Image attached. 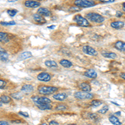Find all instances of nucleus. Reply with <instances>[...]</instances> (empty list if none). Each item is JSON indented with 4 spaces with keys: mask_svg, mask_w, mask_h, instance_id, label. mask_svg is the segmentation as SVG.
Returning a JSON list of instances; mask_svg holds the SVG:
<instances>
[{
    "mask_svg": "<svg viewBox=\"0 0 125 125\" xmlns=\"http://www.w3.org/2000/svg\"><path fill=\"white\" fill-rule=\"evenodd\" d=\"M24 5L27 8H29V9H35V8L39 7L40 3L38 1H32V0H29V1H25Z\"/></svg>",
    "mask_w": 125,
    "mask_h": 125,
    "instance_id": "1a4fd4ad",
    "label": "nucleus"
},
{
    "mask_svg": "<svg viewBox=\"0 0 125 125\" xmlns=\"http://www.w3.org/2000/svg\"><path fill=\"white\" fill-rule=\"evenodd\" d=\"M40 125H48V124H46V123H43L42 124H40Z\"/></svg>",
    "mask_w": 125,
    "mask_h": 125,
    "instance_id": "c03bdc74",
    "label": "nucleus"
},
{
    "mask_svg": "<svg viewBox=\"0 0 125 125\" xmlns=\"http://www.w3.org/2000/svg\"><path fill=\"white\" fill-rule=\"evenodd\" d=\"M108 119H109L111 124H114V125H121V124H121V122L119 121V119H118V118H117L116 116H114V115L110 116Z\"/></svg>",
    "mask_w": 125,
    "mask_h": 125,
    "instance_id": "4be33fe9",
    "label": "nucleus"
},
{
    "mask_svg": "<svg viewBox=\"0 0 125 125\" xmlns=\"http://www.w3.org/2000/svg\"><path fill=\"white\" fill-rule=\"evenodd\" d=\"M7 13H8V14H9V16L13 17V16H15L16 14H17L18 10H16V9H9L7 11Z\"/></svg>",
    "mask_w": 125,
    "mask_h": 125,
    "instance_id": "cd10ccee",
    "label": "nucleus"
},
{
    "mask_svg": "<svg viewBox=\"0 0 125 125\" xmlns=\"http://www.w3.org/2000/svg\"><path fill=\"white\" fill-rule=\"evenodd\" d=\"M89 125H91V124H89Z\"/></svg>",
    "mask_w": 125,
    "mask_h": 125,
    "instance_id": "de8ad7c7",
    "label": "nucleus"
},
{
    "mask_svg": "<svg viewBox=\"0 0 125 125\" xmlns=\"http://www.w3.org/2000/svg\"><path fill=\"white\" fill-rule=\"evenodd\" d=\"M1 49H2V48H0V50H1Z\"/></svg>",
    "mask_w": 125,
    "mask_h": 125,
    "instance_id": "49530a36",
    "label": "nucleus"
},
{
    "mask_svg": "<svg viewBox=\"0 0 125 125\" xmlns=\"http://www.w3.org/2000/svg\"><path fill=\"white\" fill-rule=\"evenodd\" d=\"M9 41V38L7 33L4 32H0V42L3 43H8Z\"/></svg>",
    "mask_w": 125,
    "mask_h": 125,
    "instance_id": "aec40b11",
    "label": "nucleus"
},
{
    "mask_svg": "<svg viewBox=\"0 0 125 125\" xmlns=\"http://www.w3.org/2000/svg\"><path fill=\"white\" fill-rule=\"evenodd\" d=\"M114 114H115L114 116H120L121 115V112H120V111H118V112H116Z\"/></svg>",
    "mask_w": 125,
    "mask_h": 125,
    "instance_id": "a19ab883",
    "label": "nucleus"
},
{
    "mask_svg": "<svg viewBox=\"0 0 125 125\" xmlns=\"http://www.w3.org/2000/svg\"><path fill=\"white\" fill-rule=\"evenodd\" d=\"M59 63L60 65H62L64 68H71L73 66V62L68 59H61L59 61Z\"/></svg>",
    "mask_w": 125,
    "mask_h": 125,
    "instance_id": "6ab92c4d",
    "label": "nucleus"
},
{
    "mask_svg": "<svg viewBox=\"0 0 125 125\" xmlns=\"http://www.w3.org/2000/svg\"><path fill=\"white\" fill-rule=\"evenodd\" d=\"M48 29H54V28H55V25H52V26H48Z\"/></svg>",
    "mask_w": 125,
    "mask_h": 125,
    "instance_id": "79ce46f5",
    "label": "nucleus"
},
{
    "mask_svg": "<svg viewBox=\"0 0 125 125\" xmlns=\"http://www.w3.org/2000/svg\"><path fill=\"white\" fill-rule=\"evenodd\" d=\"M44 64L49 68H55L58 67L57 62L55 61H53V60H46V61L44 62Z\"/></svg>",
    "mask_w": 125,
    "mask_h": 125,
    "instance_id": "f3484780",
    "label": "nucleus"
},
{
    "mask_svg": "<svg viewBox=\"0 0 125 125\" xmlns=\"http://www.w3.org/2000/svg\"><path fill=\"white\" fill-rule=\"evenodd\" d=\"M108 111V106H104V108H102L101 109L98 111V114H105Z\"/></svg>",
    "mask_w": 125,
    "mask_h": 125,
    "instance_id": "7c9ffc66",
    "label": "nucleus"
},
{
    "mask_svg": "<svg viewBox=\"0 0 125 125\" xmlns=\"http://www.w3.org/2000/svg\"><path fill=\"white\" fill-rule=\"evenodd\" d=\"M33 56L31 52H29V51H26V52H23L19 56V59H21V60H24V59H27V58H29Z\"/></svg>",
    "mask_w": 125,
    "mask_h": 125,
    "instance_id": "a211bd4d",
    "label": "nucleus"
},
{
    "mask_svg": "<svg viewBox=\"0 0 125 125\" xmlns=\"http://www.w3.org/2000/svg\"><path fill=\"white\" fill-rule=\"evenodd\" d=\"M83 52L85 54H88V55H90V56L98 55V52L96 51L95 48H94L93 47H91V46H88V45H85L83 47Z\"/></svg>",
    "mask_w": 125,
    "mask_h": 125,
    "instance_id": "0eeeda50",
    "label": "nucleus"
},
{
    "mask_svg": "<svg viewBox=\"0 0 125 125\" xmlns=\"http://www.w3.org/2000/svg\"><path fill=\"white\" fill-rule=\"evenodd\" d=\"M88 118H91V119H93L94 121H95V120H98V116H97V114H91V113H89V114H88Z\"/></svg>",
    "mask_w": 125,
    "mask_h": 125,
    "instance_id": "2f4dec72",
    "label": "nucleus"
},
{
    "mask_svg": "<svg viewBox=\"0 0 125 125\" xmlns=\"http://www.w3.org/2000/svg\"><path fill=\"white\" fill-rule=\"evenodd\" d=\"M101 54L104 58H111V59H115L117 58V55L115 53H113V52H109V51H103Z\"/></svg>",
    "mask_w": 125,
    "mask_h": 125,
    "instance_id": "4468645a",
    "label": "nucleus"
},
{
    "mask_svg": "<svg viewBox=\"0 0 125 125\" xmlns=\"http://www.w3.org/2000/svg\"><path fill=\"white\" fill-rule=\"evenodd\" d=\"M84 75H85L87 78H96L97 76H98V74H97L95 70L88 69L84 73Z\"/></svg>",
    "mask_w": 125,
    "mask_h": 125,
    "instance_id": "2eb2a0df",
    "label": "nucleus"
},
{
    "mask_svg": "<svg viewBox=\"0 0 125 125\" xmlns=\"http://www.w3.org/2000/svg\"><path fill=\"white\" fill-rule=\"evenodd\" d=\"M11 101H12L11 98L8 95H2L0 97V102H1L2 104H9V103H10Z\"/></svg>",
    "mask_w": 125,
    "mask_h": 125,
    "instance_id": "b1692460",
    "label": "nucleus"
},
{
    "mask_svg": "<svg viewBox=\"0 0 125 125\" xmlns=\"http://www.w3.org/2000/svg\"><path fill=\"white\" fill-rule=\"evenodd\" d=\"M12 97H13V98H16V99H20V98H22V96L20 95V94H12Z\"/></svg>",
    "mask_w": 125,
    "mask_h": 125,
    "instance_id": "72a5a7b5",
    "label": "nucleus"
},
{
    "mask_svg": "<svg viewBox=\"0 0 125 125\" xmlns=\"http://www.w3.org/2000/svg\"><path fill=\"white\" fill-rule=\"evenodd\" d=\"M37 78L39 81H42V82H49L50 80H51L52 77L48 73L43 72V73H40L39 75H38Z\"/></svg>",
    "mask_w": 125,
    "mask_h": 125,
    "instance_id": "6e6552de",
    "label": "nucleus"
},
{
    "mask_svg": "<svg viewBox=\"0 0 125 125\" xmlns=\"http://www.w3.org/2000/svg\"><path fill=\"white\" fill-rule=\"evenodd\" d=\"M94 94H91V93L83 92V91H77L74 94V97L77 99L79 100H85V99H92L94 98Z\"/></svg>",
    "mask_w": 125,
    "mask_h": 125,
    "instance_id": "7ed1b4c3",
    "label": "nucleus"
},
{
    "mask_svg": "<svg viewBox=\"0 0 125 125\" xmlns=\"http://www.w3.org/2000/svg\"><path fill=\"white\" fill-rule=\"evenodd\" d=\"M38 108L40 110H51L53 107L51 104H42V105H38Z\"/></svg>",
    "mask_w": 125,
    "mask_h": 125,
    "instance_id": "393cba45",
    "label": "nucleus"
},
{
    "mask_svg": "<svg viewBox=\"0 0 125 125\" xmlns=\"http://www.w3.org/2000/svg\"><path fill=\"white\" fill-rule=\"evenodd\" d=\"M48 125H59V124H58V122H56V121L52 120V121H50V122H49V124H48Z\"/></svg>",
    "mask_w": 125,
    "mask_h": 125,
    "instance_id": "e433bc0d",
    "label": "nucleus"
},
{
    "mask_svg": "<svg viewBox=\"0 0 125 125\" xmlns=\"http://www.w3.org/2000/svg\"><path fill=\"white\" fill-rule=\"evenodd\" d=\"M1 25L3 26H10V25H15L16 23L14 21H10V22H1L0 23Z\"/></svg>",
    "mask_w": 125,
    "mask_h": 125,
    "instance_id": "c756f323",
    "label": "nucleus"
},
{
    "mask_svg": "<svg viewBox=\"0 0 125 125\" xmlns=\"http://www.w3.org/2000/svg\"><path fill=\"white\" fill-rule=\"evenodd\" d=\"M74 5L82 9V8L93 7L95 5V3L94 1H90V0H76L74 1Z\"/></svg>",
    "mask_w": 125,
    "mask_h": 125,
    "instance_id": "39448f33",
    "label": "nucleus"
},
{
    "mask_svg": "<svg viewBox=\"0 0 125 125\" xmlns=\"http://www.w3.org/2000/svg\"><path fill=\"white\" fill-rule=\"evenodd\" d=\"M0 125H9V124L6 121H0Z\"/></svg>",
    "mask_w": 125,
    "mask_h": 125,
    "instance_id": "58836bf2",
    "label": "nucleus"
},
{
    "mask_svg": "<svg viewBox=\"0 0 125 125\" xmlns=\"http://www.w3.org/2000/svg\"><path fill=\"white\" fill-rule=\"evenodd\" d=\"M120 77L122 78H124V79L125 80V73H120Z\"/></svg>",
    "mask_w": 125,
    "mask_h": 125,
    "instance_id": "ea45409f",
    "label": "nucleus"
},
{
    "mask_svg": "<svg viewBox=\"0 0 125 125\" xmlns=\"http://www.w3.org/2000/svg\"><path fill=\"white\" fill-rule=\"evenodd\" d=\"M124 13H123L122 12H120V11H117L116 12V16H117V17H124Z\"/></svg>",
    "mask_w": 125,
    "mask_h": 125,
    "instance_id": "c9c22d12",
    "label": "nucleus"
},
{
    "mask_svg": "<svg viewBox=\"0 0 125 125\" xmlns=\"http://www.w3.org/2000/svg\"><path fill=\"white\" fill-rule=\"evenodd\" d=\"M85 19L87 20L92 21L93 23H102L103 22H104V20H105V18H104V16H102L101 14H98V13H87Z\"/></svg>",
    "mask_w": 125,
    "mask_h": 125,
    "instance_id": "f257e3e1",
    "label": "nucleus"
},
{
    "mask_svg": "<svg viewBox=\"0 0 125 125\" xmlns=\"http://www.w3.org/2000/svg\"><path fill=\"white\" fill-rule=\"evenodd\" d=\"M7 83H6L5 80L3 79H0V88H3L6 86Z\"/></svg>",
    "mask_w": 125,
    "mask_h": 125,
    "instance_id": "473e14b6",
    "label": "nucleus"
},
{
    "mask_svg": "<svg viewBox=\"0 0 125 125\" xmlns=\"http://www.w3.org/2000/svg\"><path fill=\"white\" fill-rule=\"evenodd\" d=\"M38 13L42 16H46V17H49L52 14L51 11L47 8H39L38 9Z\"/></svg>",
    "mask_w": 125,
    "mask_h": 125,
    "instance_id": "9d476101",
    "label": "nucleus"
},
{
    "mask_svg": "<svg viewBox=\"0 0 125 125\" xmlns=\"http://www.w3.org/2000/svg\"><path fill=\"white\" fill-rule=\"evenodd\" d=\"M2 105H3V104H2V103H1V102H0V107H1Z\"/></svg>",
    "mask_w": 125,
    "mask_h": 125,
    "instance_id": "a18cd8bd",
    "label": "nucleus"
},
{
    "mask_svg": "<svg viewBox=\"0 0 125 125\" xmlns=\"http://www.w3.org/2000/svg\"><path fill=\"white\" fill-rule=\"evenodd\" d=\"M91 104L92 106H94V107H98V106L102 105L103 102L101 101V100L94 99V100H93V101H91V104Z\"/></svg>",
    "mask_w": 125,
    "mask_h": 125,
    "instance_id": "a878e982",
    "label": "nucleus"
},
{
    "mask_svg": "<svg viewBox=\"0 0 125 125\" xmlns=\"http://www.w3.org/2000/svg\"><path fill=\"white\" fill-rule=\"evenodd\" d=\"M67 105H65V104H58V105L56 106L55 109L56 110H58V111H62V110H65L67 109Z\"/></svg>",
    "mask_w": 125,
    "mask_h": 125,
    "instance_id": "bb28decb",
    "label": "nucleus"
},
{
    "mask_svg": "<svg viewBox=\"0 0 125 125\" xmlns=\"http://www.w3.org/2000/svg\"><path fill=\"white\" fill-rule=\"evenodd\" d=\"M21 90L23 92H25V93L32 92L33 90V86L31 85V84H24V85L22 87Z\"/></svg>",
    "mask_w": 125,
    "mask_h": 125,
    "instance_id": "5701e85b",
    "label": "nucleus"
},
{
    "mask_svg": "<svg viewBox=\"0 0 125 125\" xmlns=\"http://www.w3.org/2000/svg\"><path fill=\"white\" fill-rule=\"evenodd\" d=\"M68 10H69V12H72V13H75V12H79L81 9L77 7V6H72V7L69 8Z\"/></svg>",
    "mask_w": 125,
    "mask_h": 125,
    "instance_id": "c85d7f7f",
    "label": "nucleus"
},
{
    "mask_svg": "<svg viewBox=\"0 0 125 125\" xmlns=\"http://www.w3.org/2000/svg\"><path fill=\"white\" fill-rule=\"evenodd\" d=\"M31 98L37 106L42 105V104H50V103H51V100L49 98H48L47 97L33 96Z\"/></svg>",
    "mask_w": 125,
    "mask_h": 125,
    "instance_id": "20e7f679",
    "label": "nucleus"
},
{
    "mask_svg": "<svg viewBox=\"0 0 125 125\" xmlns=\"http://www.w3.org/2000/svg\"><path fill=\"white\" fill-rule=\"evenodd\" d=\"M33 19L35 20L36 22H38V23H44L46 22L43 16L39 14L38 13H34V14H33Z\"/></svg>",
    "mask_w": 125,
    "mask_h": 125,
    "instance_id": "412c9836",
    "label": "nucleus"
},
{
    "mask_svg": "<svg viewBox=\"0 0 125 125\" xmlns=\"http://www.w3.org/2000/svg\"><path fill=\"white\" fill-rule=\"evenodd\" d=\"M123 10L125 12V3H123Z\"/></svg>",
    "mask_w": 125,
    "mask_h": 125,
    "instance_id": "37998d69",
    "label": "nucleus"
},
{
    "mask_svg": "<svg viewBox=\"0 0 125 125\" xmlns=\"http://www.w3.org/2000/svg\"><path fill=\"white\" fill-rule=\"evenodd\" d=\"M114 48L116 49L119 50V51H123L125 52V43L123 41H117L115 43H114Z\"/></svg>",
    "mask_w": 125,
    "mask_h": 125,
    "instance_id": "dca6fc26",
    "label": "nucleus"
},
{
    "mask_svg": "<svg viewBox=\"0 0 125 125\" xmlns=\"http://www.w3.org/2000/svg\"><path fill=\"white\" fill-rule=\"evenodd\" d=\"M110 26L114 29H120L124 28V23L123 21H114L110 23Z\"/></svg>",
    "mask_w": 125,
    "mask_h": 125,
    "instance_id": "f8f14e48",
    "label": "nucleus"
},
{
    "mask_svg": "<svg viewBox=\"0 0 125 125\" xmlns=\"http://www.w3.org/2000/svg\"><path fill=\"white\" fill-rule=\"evenodd\" d=\"M19 115H22V116L25 117V118H29V117L28 113H24V112H22V111H20V112L19 113Z\"/></svg>",
    "mask_w": 125,
    "mask_h": 125,
    "instance_id": "f704fd0d",
    "label": "nucleus"
},
{
    "mask_svg": "<svg viewBox=\"0 0 125 125\" xmlns=\"http://www.w3.org/2000/svg\"><path fill=\"white\" fill-rule=\"evenodd\" d=\"M79 88H81L82 91L83 92H88V93H90V91L92 90V87L87 82H83V83H81L79 84Z\"/></svg>",
    "mask_w": 125,
    "mask_h": 125,
    "instance_id": "9b49d317",
    "label": "nucleus"
},
{
    "mask_svg": "<svg viewBox=\"0 0 125 125\" xmlns=\"http://www.w3.org/2000/svg\"><path fill=\"white\" fill-rule=\"evenodd\" d=\"M73 20L80 27H88L90 26V23L88 22V20H87L85 18H83L81 15H75L73 18Z\"/></svg>",
    "mask_w": 125,
    "mask_h": 125,
    "instance_id": "423d86ee",
    "label": "nucleus"
},
{
    "mask_svg": "<svg viewBox=\"0 0 125 125\" xmlns=\"http://www.w3.org/2000/svg\"><path fill=\"white\" fill-rule=\"evenodd\" d=\"M53 98L56 100H58V101H63L66 98H68V95L65 94V93H59V94H53Z\"/></svg>",
    "mask_w": 125,
    "mask_h": 125,
    "instance_id": "ddd939ff",
    "label": "nucleus"
},
{
    "mask_svg": "<svg viewBox=\"0 0 125 125\" xmlns=\"http://www.w3.org/2000/svg\"><path fill=\"white\" fill-rule=\"evenodd\" d=\"M58 88L56 87L53 86H39L38 88V91L40 94H44V95H49V94H53L54 93L58 92Z\"/></svg>",
    "mask_w": 125,
    "mask_h": 125,
    "instance_id": "f03ea898",
    "label": "nucleus"
},
{
    "mask_svg": "<svg viewBox=\"0 0 125 125\" xmlns=\"http://www.w3.org/2000/svg\"><path fill=\"white\" fill-rule=\"evenodd\" d=\"M101 2L104 3H114V0H102Z\"/></svg>",
    "mask_w": 125,
    "mask_h": 125,
    "instance_id": "4c0bfd02",
    "label": "nucleus"
}]
</instances>
